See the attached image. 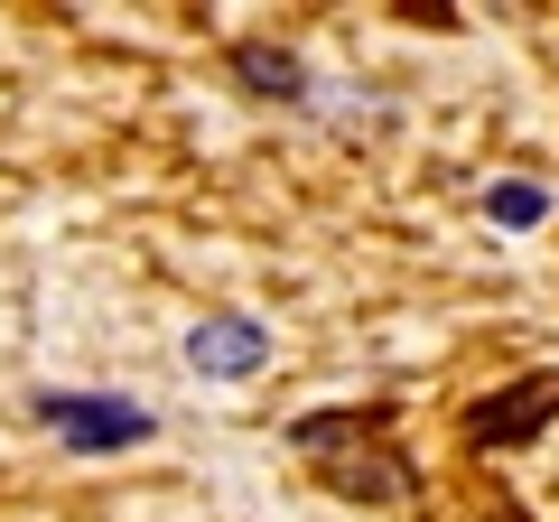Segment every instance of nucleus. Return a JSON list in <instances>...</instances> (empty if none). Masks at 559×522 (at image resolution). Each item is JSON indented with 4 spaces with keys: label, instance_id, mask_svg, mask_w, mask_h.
<instances>
[{
    "label": "nucleus",
    "instance_id": "obj_2",
    "mask_svg": "<svg viewBox=\"0 0 559 522\" xmlns=\"http://www.w3.org/2000/svg\"><path fill=\"white\" fill-rule=\"evenodd\" d=\"M261 355H271V336H261L252 318H205V327H187V364H197L205 382H234V373H252Z\"/></svg>",
    "mask_w": 559,
    "mask_h": 522
},
{
    "label": "nucleus",
    "instance_id": "obj_1",
    "mask_svg": "<svg viewBox=\"0 0 559 522\" xmlns=\"http://www.w3.org/2000/svg\"><path fill=\"white\" fill-rule=\"evenodd\" d=\"M38 420L57 429L66 448H131V439H150V411H131V402H94V392H47L38 402Z\"/></svg>",
    "mask_w": 559,
    "mask_h": 522
},
{
    "label": "nucleus",
    "instance_id": "obj_4",
    "mask_svg": "<svg viewBox=\"0 0 559 522\" xmlns=\"http://www.w3.org/2000/svg\"><path fill=\"white\" fill-rule=\"evenodd\" d=\"M234 75H242V84H261V94H280V103H289V94L308 84V66H299V57H280V47H234Z\"/></svg>",
    "mask_w": 559,
    "mask_h": 522
},
{
    "label": "nucleus",
    "instance_id": "obj_3",
    "mask_svg": "<svg viewBox=\"0 0 559 522\" xmlns=\"http://www.w3.org/2000/svg\"><path fill=\"white\" fill-rule=\"evenodd\" d=\"M513 392H522V402H485L476 420H466V439H485V448H495V439H532V429H540V420L559 411V382H550V373L513 382Z\"/></svg>",
    "mask_w": 559,
    "mask_h": 522
},
{
    "label": "nucleus",
    "instance_id": "obj_5",
    "mask_svg": "<svg viewBox=\"0 0 559 522\" xmlns=\"http://www.w3.org/2000/svg\"><path fill=\"white\" fill-rule=\"evenodd\" d=\"M485 215H495V224H513V234H522V224H540V215H550V197H540V187H485Z\"/></svg>",
    "mask_w": 559,
    "mask_h": 522
}]
</instances>
